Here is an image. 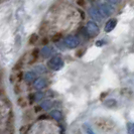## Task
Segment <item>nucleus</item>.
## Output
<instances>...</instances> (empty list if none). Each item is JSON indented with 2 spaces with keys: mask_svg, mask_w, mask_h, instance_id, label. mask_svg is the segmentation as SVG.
Wrapping results in <instances>:
<instances>
[{
  "mask_svg": "<svg viewBox=\"0 0 134 134\" xmlns=\"http://www.w3.org/2000/svg\"><path fill=\"white\" fill-rule=\"evenodd\" d=\"M116 24H117V19H116V18H111V19H109L107 21V23H106V25H105V31H106V32H111L115 28Z\"/></svg>",
  "mask_w": 134,
  "mask_h": 134,
  "instance_id": "obj_10",
  "label": "nucleus"
},
{
  "mask_svg": "<svg viewBox=\"0 0 134 134\" xmlns=\"http://www.w3.org/2000/svg\"><path fill=\"white\" fill-rule=\"evenodd\" d=\"M51 117L54 118V120H57V121L63 120V114H62V112H60V110H58V109L53 110V111L51 112Z\"/></svg>",
  "mask_w": 134,
  "mask_h": 134,
  "instance_id": "obj_12",
  "label": "nucleus"
},
{
  "mask_svg": "<svg viewBox=\"0 0 134 134\" xmlns=\"http://www.w3.org/2000/svg\"><path fill=\"white\" fill-rule=\"evenodd\" d=\"M34 109H35V112H40L41 108H40V106H36V107L34 108Z\"/></svg>",
  "mask_w": 134,
  "mask_h": 134,
  "instance_id": "obj_26",
  "label": "nucleus"
},
{
  "mask_svg": "<svg viewBox=\"0 0 134 134\" xmlns=\"http://www.w3.org/2000/svg\"><path fill=\"white\" fill-rule=\"evenodd\" d=\"M89 15L91 16L92 19H94V21L100 22V21H102V19H103L102 14L100 13L99 9L96 8V7H91V8L89 9Z\"/></svg>",
  "mask_w": 134,
  "mask_h": 134,
  "instance_id": "obj_6",
  "label": "nucleus"
},
{
  "mask_svg": "<svg viewBox=\"0 0 134 134\" xmlns=\"http://www.w3.org/2000/svg\"><path fill=\"white\" fill-rule=\"evenodd\" d=\"M22 134H26V133H22Z\"/></svg>",
  "mask_w": 134,
  "mask_h": 134,
  "instance_id": "obj_28",
  "label": "nucleus"
},
{
  "mask_svg": "<svg viewBox=\"0 0 134 134\" xmlns=\"http://www.w3.org/2000/svg\"><path fill=\"white\" fill-rule=\"evenodd\" d=\"M37 40H38V35L36 34H34L30 35L28 42H29V44H35L37 42Z\"/></svg>",
  "mask_w": 134,
  "mask_h": 134,
  "instance_id": "obj_16",
  "label": "nucleus"
},
{
  "mask_svg": "<svg viewBox=\"0 0 134 134\" xmlns=\"http://www.w3.org/2000/svg\"><path fill=\"white\" fill-rule=\"evenodd\" d=\"M98 9H99V11H100V13L102 14L103 17H108V16L112 15L115 11L114 8L110 4H101Z\"/></svg>",
  "mask_w": 134,
  "mask_h": 134,
  "instance_id": "obj_5",
  "label": "nucleus"
},
{
  "mask_svg": "<svg viewBox=\"0 0 134 134\" xmlns=\"http://www.w3.org/2000/svg\"><path fill=\"white\" fill-rule=\"evenodd\" d=\"M47 40L44 37V38H43V40H42V44L44 46V44H47Z\"/></svg>",
  "mask_w": 134,
  "mask_h": 134,
  "instance_id": "obj_27",
  "label": "nucleus"
},
{
  "mask_svg": "<svg viewBox=\"0 0 134 134\" xmlns=\"http://www.w3.org/2000/svg\"><path fill=\"white\" fill-rule=\"evenodd\" d=\"M60 37H62V34H57L54 35V37H53V41H59L60 40Z\"/></svg>",
  "mask_w": 134,
  "mask_h": 134,
  "instance_id": "obj_20",
  "label": "nucleus"
},
{
  "mask_svg": "<svg viewBox=\"0 0 134 134\" xmlns=\"http://www.w3.org/2000/svg\"><path fill=\"white\" fill-rule=\"evenodd\" d=\"M40 106L42 110H49L53 107V102L51 100H42L40 102Z\"/></svg>",
  "mask_w": 134,
  "mask_h": 134,
  "instance_id": "obj_13",
  "label": "nucleus"
},
{
  "mask_svg": "<svg viewBox=\"0 0 134 134\" xmlns=\"http://www.w3.org/2000/svg\"><path fill=\"white\" fill-rule=\"evenodd\" d=\"M6 128L9 133L12 134L14 132V115L12 111H10L9 115H8V118L6 121Z\"/></svg>",
  "mask_w": 134,
  "mask_h": 134,
  "instance_id": "obj_7",
  "label": "nucleus"
},
{
  "mask_svg": "<svg viewBox=\"0 0 134 134\" xmlns=\"http://www.w3.org/2000/svg\"><path fill=\"white\" fill-rule=\"evenodd\" d=\"M37 55H38V49L37 48H34V51H32V58H34V60L37 59Z\"/></svg>",
  "mask_w": 134,
  "mask_h": 134,
  "instance_id": "obj_21",
  "label": "nucleus"
},
{
  "mask_svg": "<svg viewBox=\"0 0 134 134\" xmlns=\"http://www.w3.org/2000/svg\"><path fill=\"white\" fill-rule=\"evenodd\" d=\"M43 97H44V93H42V92H36V93H34V102H40V101H42Z\"/></svg>",
  "mask_w": 134,
  "mask_h": 134,
  "instance_id": "obj_15",
  "label": "nucleus"
},
{
  "mask_svg": "<svg viewBox=\"0 0 134 134\" xmlns=\"http://www.w3.org/2000/svg\"><path fill=\"white\" fill-rule=\"evenodd\" d=\"M47 86V81L43 78H37L34 81V88L36 90H42Z\"/></svg>",
  "mask_w": 134,
  "mask_h": 134,
  "instance_id": "obj_8",
  "label": "nucleus"
},
{
  "mask_svg": "<svg viewBox=\"0 0 134 134\" xmlns=\"http://www.w3.org/2000/svg\"><path fill=\"white\" fill-rule=\"evenodd\" d=\"M46 118H47V115H41V116H40V117H38V119H40V120L46 119Z\"/></svg>",
  "mask_w": 134,
  "mask_h": 134,
  "instance_id": "obj_25",
  "label": "nucleus"
},
{
  "mask_svg": "<svg viewBox=\"0 0 134 134\" xmlns=\"http://www.w3.org/2000/svg\"><path fill=\"white\" fill-rule=\"evenodd\" d=\"M104 105L108 108H114L117 106V101L115 99H108L104 102Z\"/></svg>",
  "mask_w": 134,
  "mask_h": 134,
  "instance_id": "obj_14",
  "label": "nucleus"
},
{
  "mask_svg": "<svg viewBox=\"0 0 134 134\" xmlns=\"http://www.w3.org/2000/svg\"><path fill=\"white\" fill-rule=\"evenodd\" d=\"M65 63L64 60L60 55H54L51 60L47 62V67L53 71H60L62 68L64 67Z\"/></svg>",
  "mask_w": 134,
  "mask_h": 134,
  "instance_id": "obj_2",
  "label": "nucleus"
},
{
  "mask_svg": "<svg viewBox=\"0 0 134 134\" xmlns=\"http://www.w3.org/2000/svg\"><path fill=\"white\" fill-rule=\"evenodd\" d=\"M127 130H128V133L129 134H134V122H132V123H128Z\"/></svg>",
  "mask_w": 134,
  "mask_h": 134,
  "instance_id": "obj_17",
  "label": "nucleus"
},
{
  "mask_svg": "<svg viewBox=\"0 0 134 134\" xmlns=\"http://www.w3.org/2000/svg\"><path fill=\"white\" fill-rule=\"evenodd\" d=\"M94 124L96 127L98 128L101 131H111L114 128V123L113 121L107 119V118H98L94 121Z\"/></svg>",
  "mask_w": 134,
  "mask_h": 134,
  "instance_id": "obj_1",
  "label": "nucleus"
},
{
  "mask_svg": "<svg viewBox=\"0 0 134 134\" xmlns=\"http://www.w3.org/2000/svg\"><path fill=\"white\" fill-rule=\"evenodd\" d=\"M85 130H86V134H95L94 131L92 130V128L89 127L88 125H85Z\"/></svg>",
  "mask_w": 134,
  "mask_h": 134,
  "instance_id": "obj_19",
  "label": "nucleus"
},
{
  "mask_svg": "<svg viewBox=\"0 0 134 134\" xmlns=\"http://www.w3.org/2000/svg\"><path fill=\"white\" fill-rule=\"evenodd\" d=\"M86 34L90 37H95L99 34V26L95 21H88L86 24Z\"/></svg>",
  "mask_w": 134,
  "mask_h": 134,
  "instance_id": "obj_3",
  "label": "nucleus"
},
{
  "mask_svg": "<svg viewBox=\"0 0 134 134\" xmlns=\"http://www.w3.org/2000/svg\"><path fill=\"white\" fill-rule=\"evenodd\" d=\"M40 54L42 58L47 59L53 54V47H48V46H43L42 48L40 49Z\"/></svg>",
  "mask_w": 134,
  "mask_h": 134,
  "instance_id": "obj_9",
  "label": "nucleus"
},
{
  "mask_svg": "<svg viewBox=\"0 0 134 134\" xmlns=\"http://www.w3.org/2000/svg\"><path fill=\"white\" fill-rule=\"evenodd\" d=\"M36 72L40 73V74H42V73L46 72V68L43 67V66H38V67L36 68Z\"/></svg>",
  "mask_w": 134,
  "mask_h": 134,
  "instance_id": "obj_18",
  "label": "nucleus"
},
{
  "mask_svg": "<svg viewBox=\"0 0 134 134\" xmlns=\"http://www.w3.org/2000/svg\"><path fill=\"white\" fill-rule=\"evenodd\" d=\"M18 105L21 106V107H24V106H26V103H24V100H23V98H21V99H18Z\"/></svg>",
  "mask_w": 134,
  "mask_h": 134,
  "instance_id": "obj_22",
  "label": "nucleus"
},
{
  "mask_svg": "<svg viewBox=\"0 0 134 134\" xmlns=\"http://www.w3.org/2000/svg\"><path fill=\"white\" fill-rule=\"evenodd\" d=\"M80 40L79 37L75 36V35H68L67 37H65L64 40V43L68 48H76L80 46Z\"/></svg>",
  "mask_w": 134,
  "mask_h": 134,
  "instance_id": "obj_4",
  "label": "nucleus"
},
{
  "mask_svg": "<svg viewBox=\"0 0 134 134\" xmlns=\"http://www.w3.org/2000/svg\"><path fill=\"white\" fill-rule=\"evenodd\" d=\"M21 67H22V62H19V63H17V64H16V66L14 67V70H15V71H17V70H19Z\"/></svg>",
  "mask_w": 134,
  "mask_h": 134,
  "instance_id": "obj_23",
  "label": "nucleus"
},
{
  "mask_svg": "<svg viewBox=\"0 0 134 134\" xmlns=\"http://www.w3.org/2000/svg\"><path fill=\"white\" fill-rule=\"evenodd\" d=\"M35 79H36V74H35L34 72H32V71L26 72L25 74L23 75V80L25 81L26 83H31V82H34Z\"/></svg>",
  "mask_w": 134,
  "mask_h": 134,
  "instance_id": "obj_11",
  "label": "nucleus"
},
{
  "mask_svg": "<svg viewBox=\"0 0 134 134\" xmlns=\"http://www.w3.org/2000/svg\"><path fill=\"white\" fill-rule=\"evenodd\" d=\"M77 4L80 6H84L85 5V0H77Z\"/></svg>",
  "mask_w": 134,
  "mask_h": 134,
  "instance_id": "obj_24",
  "label": "nucleus"
},
{
  "mask_svg": "<svg viewBox=\"0 0 134 134\" xmlns=\"http://www.w3.org/2000/svg\"><path fill=\"white\" fill-rule=\"evenodd\" d=\"M0 1H1V0H0Z\"/></svg>",
  "mask_w": 134,
  "mask_h": 134,
  "instance_id": "obj_29",
  "label": "nucleus"
}]
</instances>
